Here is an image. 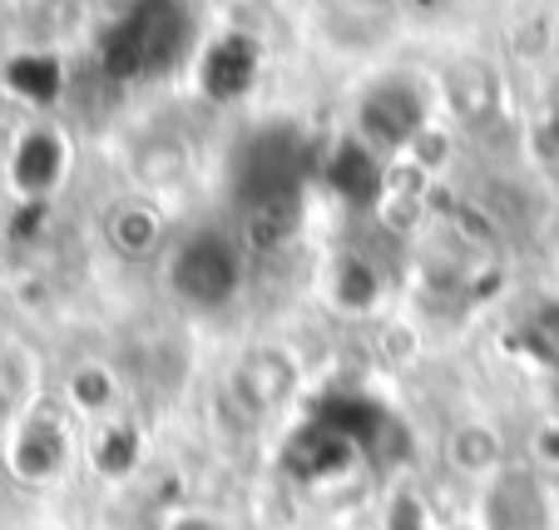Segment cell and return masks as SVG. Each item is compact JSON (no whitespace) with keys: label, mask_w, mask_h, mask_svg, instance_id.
I'll return each mask as SVG.
<instances>
[{"label":"cell","mask_w":559,"mask_h":530,"mask_svg":"<svg viewBox=\"0 0 559 530\" xmlns=\"http://www.w3.org/2000/svg\"><path fill=\"white\" fill-rule=\"evenodd\" d=\"M64 169H70V144H64V134H55V129H35V134L21 139V149H15V184L31 193H50L55 184L64 179Z\"/></svg>","instance_id":"2"},{"label":"cell","mask_w":559,"mask_h":530,"mask_svg":"<svg viewBox=\"0 0 559 530\" xmlns=\"http://www.w3.org/2000/svg\"><path fill=\"white\" fill-rule=\"evenodd\" d=\"M109 238H115L124 254H148L158 244V219L144 203H124V209L109 219Z\"/></svg>","instance_id":"3"},{"label":"cell","mask_w":559,"mask_h":530,"mask_svg":"<svg viewBox=\"0 0 559 530\" xmlns=\"http://www.w3.org/2000/svg\"><path fill=\"white\" fill-rule=\"evenodd\" d=\"M238 278H243V268H238V248L218 234L189 238V244H179L174 258H169L174 297H183V303L199 308V313H218L223 303L238 293Z\"/></svg>","instance_id":"1"}]
</instances>
